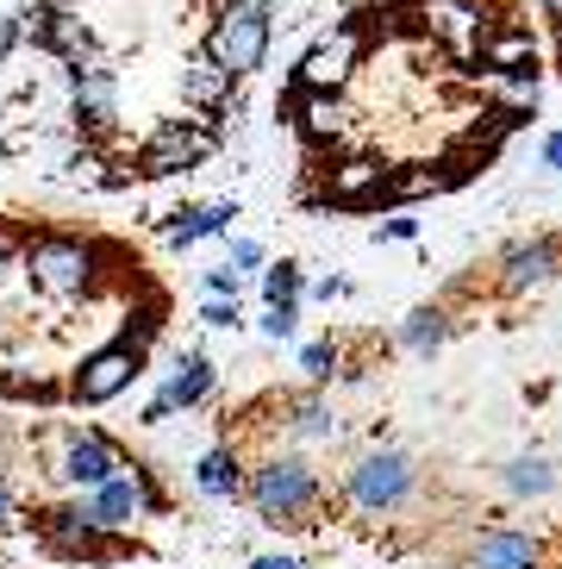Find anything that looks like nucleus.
Returning a JSON list of instances; mask_svg holds the SVG:
<instances>
[{"label":"nucleus","instance_id":"1","mask_svg":"<svg viewBox=\"0 0 562 569\" xmlns=\"http://www.w3.org/2000/svg\"><path fill=\"white\" fill-rule=\"evenodd\" d=\"M250 507L263 513V526H307V513L319 507V469L307 457H269L250 476Z\"/></svg>","mask_w":562,"mask_h":569},{"label":"nucleus","instance_id":"2","mask_svg":"<svg viewBox=\"0 0 562 569\" xmlns=\"http://www.w3.org/2000/svg\"><path fill=\"white\" fill-rule=\"evenodd\" d=\"M82 519L88 526H100V532H132L138 513H163V488L150 482L144 469H119V476H107L100 488H88L82 501Z\"/></svg>","mask_w":562,"mask_h":569},{"label":"nucleus","instance_id":"3","mask_svg":"<svg viewBox=\"0 0 562 569\" xmlns=\"http://www.w3.org/2000/svg\"><path fill=\"white\" fill-rule=\"evenodd\" d=\"M94 244L88 238H32L26 244V276L44 295H94Z\"/></svg>","mask_w":562,"mask_h":569},{"label":"nucleus","instance_id":"4","mask_svg":"<svg viewBox=\"0 0 562 569\" xmlns=\"http://www.w3.org/2000/svg\"><path fill=\"white\" fill-rule=\"evenodd\" d=\"M207 57L232 76H257L269 57V7H225L207 32Z\"/></svg>","mask_w":562,"mask_h":569},{"label":"nucleus","instance_id":"5","mask_svg":"<svg viewBox=\"0 0 562 569\" xmlns=\"http://www.w3.org/2000/svg\"><path fill=\"white\" fill-rule=\"evenodd\" d=\"M413 482H419V469L407 451H369L363 463L350 469L344 495L363 507V513H394V507L413 495Z\"/></svg>","mask_w":562,"mask_h":569},{"label":"nucleus","instance_id":"6","mask_svg":"<svg viewBox=\"0 0 562 569\" xmlns=\"http://www.w3.org/2000/svg\"><path fill=\"white\" fill-rule=\"evenodd\" d=\"M213 144H219L213 126H200V119H163L157 138L138 151V176H182V169L207 163Z\"/></svg>","mask_w":562,"mask_h":569},{"label":"nucleus","instance_id":"7","mask_svg":"<svg viewBox=\"0 0 562 569\" xmlns=\"http://www.w3.org/2000/svg\"><path fill=\"white\" fill-rule=\"evenodd\" d=\"M138 376H144V351H132V345L119 338V345H100L94 357H82V369H76L69 395H76L82 407H107V401H119Z\"/></svg>","mask_w":562,"mask_h":569},{"label":"nucleus","instance_id":"8","mask_svg":"<svg viewBox=\"0 0 562 569\" xmlns=\"http://www.w3.org/2000/svg\"><path fill=\"white\" fill-rule=\"evenodd\" d=\"M357 63H363V32L357 26H338V32H325L313 51L300 57V88L307 94H344Z\"/></svg>","mask_w":562,"mask_h":569},{"label":"nucleus","instance_id":"9","mask_svg":"<svg viewBox=\"0 0 562 569\" xmlns=\"http://www.w3.org/2000/svg\"><path fill=\"white\" fill-rule=\"evenodd\" d=\"M119 451L107 445L100 432H82V426H63V457H57V476H63L69 488H100L107 476H119Z\"/></svg>","mask_w":562,"mask_h":569},{"label":"nucleus","instance_id":"10","mask_svg":"<svg viewBox=\"0 0 562 569\" xmlns=\"http://www.w3.org/2000/svg\"><path fill=\"white\" fill-rule=\"evenodd\" d=\"M331 207H344V213H363V207H381L388 201V169L375 157H350V163L331 169V188H325Z\"/></svg>","mask_w":562,"mask_h":569},{"label":"nucleus","instance_id":"11","mask_svg":"<svg viewBox=\"0 0 562 569\" xmlns=\"http://www.w3.org/2000/svg\"><path fill=\"white\" fill-rule=\"evenodd\" d=\"M425 26L463 57H475L481 38H488V13H481L475 0H425Z\"/></svg>","mask_w":562,"mask_h":569},{"label":"nucleus","instance_id":"12","mask_svg":"<svg viewBox=\"0 0 562 569\" xmlns=\"http://www.w3.org/2000/svg\"><path fill=\"white\" fill-rule=\"evenodd\" d=\"M481 69H494V76H538V38L531 32H488L481 38Z\"/></svg>","mask_w":562,"mask_h":569},{"label":"nucleus","instance_id":"13","mask_svg":"<svg viewBox=\"0 0 562 569\" xmlns=\"http://www.w3.org/2000/svg\"><path fill=\"white\" fill-rule=\"evenodd\" d=\"M194 488L207 495V501H238V495L250 488L244 482V457H238L232 445H213V451L194 463Z\"/></svg>","mask_w":562,"mask_h":569},{"label":"nucleus","instance_id":"14","mask_svg":"<svg viewBox=\"0 0 562 569\" xmlns=\"http://www.w3.org/2000/svg\"><path fill=\"white\" fill-rule=\"evenodd\" d=\"M556 244H550V238H531V244H513V251H506V276H500V282H506V295H525V288H544L550 276H556Z\"/></svg>","mask_w":562,"mask_h":569},{"label":"nucleus","instance_id":"15","mask_svg":"<svg viewBox=\"0 0 562 569\" xmlns=\"http://www.w3.org/2000/svg\"><path fill=\"white\" fill-rule=\"evenodd\" d=\"M113 113H119L113 76H107V69H94V63H76V119L100 132V126H113Z\"/></svg>","mask_w":562,"mask_h":569},{"label":"nucleus","instance_id":"16","mask_svg":"<svg viewBox=\"0 0 562 569\" xmlns=\"http://www.w3.org/2000/svg\"><path fill=\"white\" fill-rule=\"evenodd\" d=\"M294 119H300V132L313 138V144H338V138L350 132V107L338 101V94H307V88H300Z\"/></svg>","mask_w":562,"mask_h":569},{"label":"nucleus","instance_id":"17","mask_svg":"<svg viewBox=\"0 0 562 569\" xmlns=\"http://www.w3.org/2000/svg\"><path fill=\"white\" fill-rule=\"evenodd\" d=\"M213 376H219V369L207 363V357H200V351H188L182 363L169 369V382H163V401L175 407V413H188V407H200L207 395H213Z\"/></svg>","mask_w":562,"mask_h":569},{"label":"nucleus","instance_id":"18","mask_svg":"<svg viewBox=\"0 0 562 569\" xmlns=\"http://www.w3.org/2000/svg\"><path fill=\"white\" fill-rule=\"evenodd\" d=\"M232 219H238V201H213V207H188V213H175L163 232H169V244H175V251H188V244H200V238L225 232Z\"/></svg>","mask_w":562,"mask_h":569},{"label":"nucleus","instance_id":"19","mask_svg":"<svg viewBox=\"0 0 562 569\" xmlns=\"http://www.w3.org/2000/svg\"><path fill=\"white\" fill-rule=\"evenodd\" d=\"M531 563H538V545H531V532H481L475 569H531Z\"/></svg>","mask_w":562,"mask_h":569},{"label":"nucleus","instance_id":"20","mask_svg":"<svg viewBox=\"0 0 562 569\" xmlns=\"http://www.w3.org/2000/svg\"><path fill=\"white\" fill-rule=\"evenodd\" d=\"M232 82H238L232 69H219L213 57H200V63L182 76V94L194 107H225V101H232Z\"/></svg>","mask_w":562,"mask_h":569},{"label":"nucleus","instance_id":"21","mask_svg":"<svg viewBox=\"0 0 562 569\" xmlns=\"http://www.w3.org/2000/svg\"><path fill=\"white\" fill-rule=\"evenodd\" d=\"M444 338H450V313H444V307H419V313L400 326V345H407L413 357H431Z\"/></svg>","mask_w":562,"mask_h":569},{"label":"nucleus","instance_id":"22","mask_svg":"<svg viewBox=\"0 0 562 569\" xmlns=\"http://www.w3.org/2000/svg\"><path fill=\"white\" fill-rule=\"evenodd\" d=\"M500 488H506V495H519V501H531V495H550V488H556V476H550L544 457H513V463L500 469Z\"/></svg>","mask_w":562,"mask_h":569},{"label":"nucleus","instance_id":"23","mask_svg":"<svg viewBox=\"0 0 562 569\" xmlns=\"http://www.w3.org/2000/svg\"><path fill=\"white\" fill-rule=\"evenodd\" d=\"M263 301H269V307L300 301V269H294V263H275V269L263 276Z\"/></svg>","mask_w":562,"mask_h":569},{"label":"nucleus","instance_id":"24","mask_svg":"<svg viewBox=\"0 0 562 569\" xmlns=\"http://www.w3.org/2000/svg\"><path fill=\"white\" fill-rule=\"evenodd\" d=\"M294 432L300 438H331L338 432V426H331V407L325 401H300L294 407Z\"/></svg>","mask_w":562,"mask_h":569},{"label":"nucleus","instance_id":"25","mask_svg":"<svg viewBox=\"0 0 562 569\" xmlns=\"http://www.w3.org/2000/svg\"><path fill=\"white\" fill-rule=\"evenodd\" d=\"M300 369H307V382H331V376H338V345H307V351H300Z\"/></svg>","mask_w":562,"mask_h":569},{"label":"nucleus","instance_id":"26","mask_svg":"<svg viewBox=\"0 0 562 569\" xmlns=\"http://www.w3.org/2000/svg\"><path fill=\"white\" fill-rule=\"evenodd\" d=\"M294 326H300V301H281L263 313V338H294Z\"/></svg>","mask_w":562,"mask_h":569},{"label":"nucleus","instance_id":"27","mask_svg":"<svg viewBox=\"0 0 562 569\" xmlns=\"http://www.w3.org/2000/svg\"><path fill=\"white\" fill-rule=\"evenodd\" d=\"M207 295H219V301H238V295H244V276H238L232 263L207 269Z\"/></svg>","mask_w":562,"mask_h":569},{"label":"nucleus","instance_id":"28","mask_svg":"<svg viewBox=\"0 0 562 569\" xmlns=\"http://www.w3.org/2000/svg\"><path fill=\"white\" fill-rule=\"evenodd\" d=\"M200 319H207L213 332H225V326H238V301H219V295H213V301L200 307Z\"/></svg>","mask_w":562,"mask_h":569},{"label":"nucleus","instance_id":"29","mask_svg":"<svg viewBox=\"0 0 562 569\" xmlns=\"http://www.w3.org/2000/svg\"><path fill=\"white\" fill-rule=\"evenodd\" d=\"M257 263H263V244H257V238H238V244H232V269L244 276V269H257Z\"/></svg>","mask_w":562,"mask_h":569},{"label":"nucleus","instance_id":"30","mask_svg":"<svg viewBox=\"0 0 562 569\" xmlns=\"http://www.w3.org/2000/svg\"><path fill=\"white\" fill-rule=\"evenodd\" d=\"M250 569H307L294 551H263V557H250Z\"/></svg>","mask_w":562,"mask_h":569},{"label":"nucleus","instance_id":"31","mask_svg":"<svg viewBox=\"0 0 562 569\" xmlns=\"http://www.w3.org/2000/svg\"><path fill=\"white\" fill-rule=\"evenodd\" d=\"M313 295H319V301H344V295H350V282H344V276H325V282H319Z\"/></svg>","mask_w":562,"mask_h":569},{"label":"nucleus","instance_id":"32","mask_svg":"<svg viewBox=\"0 0 562 569\" xmlns=\"http://www.w3.org/2000/svg\"><path fill=\"white\" fill-rule=\"evenodd\" d=\"M413 232H419V219H407V213H394L381 226V238H413Z\"/></svg>","mask_w":562,"mask_h":569},{"label":"nucleus","instance_id":"33","mask_svg":"<svg viewBox=\"0 0 562 569\" xmlns=\"http://www.w3.org/2000/svg\"><path fill=\"white\" fill-rule=\"evenodd\" d=\"M169 419H175V407H169L163 395H157V401L144 407V426H169Z\"/></svg>","mask_w":562,"mask_h":569},{"label":"nucleus","instance_id":"34","mask_svg":"<svg viewBox=\"0 0 562 569\" xmlns=\"http://www.w3.org/2000/svg\"><path fill=\"white\" fill-rule=\"evenodd\" d=\"M544 169H556V176H562V132L544 138Z\"/></svg>","mask_w":562,"mask_h":569},{"label":"nucleus","instance_id":"35","mask_svg":"<svg viewBox=\"0 0 562 569\" xmlns=\"http://www.w3.org/2000/svg\"><path fill=\"white\" fill-rule=\"evenodd\" d=\"M13 263H19V244H13V238H0V282L13 276Z\"/></svg>","mask_w":562,"mask_h":569},{"label":"nucleus","instance_id":"36","mask_svg":"<svg viewBox=\"0 0 562 569\" xmlns=\"http://www.w3.org/2000/svg\"><path fill=\"white\" fill-rule=\"evenodd\" d=\"M7 519H13V488L0 482V526H7Z\"/></svg>","mask_w":562,"mask_h":569},{"label":"nucleus","instance_id":"37","mask_svg":"<svg viewBox=\"0 0 562 569\" xmlns=\"http://www.w3.org/2000/svg\"><path fill=\"white\" fill-rule=\"evenodd\" d=\"M225 7H269L275 13V0H225Z\"/></svg>","mask_w":562,"mask_h":569},{"label":"nucleus","instance_id":"38","mask_svg":"<svg viewBox=\"0 0 562 569\" xmlns=\"http://www.w3.org/2000/svg\"><path fill=\"white\" fill-rule=\"evenodd\" d=\"M544 13H550V19H556V26H562V0H544Z\"/></svg>","mask_w":562,"mask_h":569},{"label":"nucleus","instance_id":"39","mask_svg":"<svg viewBox=\"0 0 562 569\" xmlns=\"http://www.w3.org/2000/svg\"><path fill=\"white\" fill-rule=\"evenodd\" d=\"M57 7H76V0H57Z\"/></svg>","mask_w":562,"mask_h":569},{"label":"nucleus","instance_id":"40","mask_svg":"<svg viewBox=\"0 0 562 569\" xmlns=\"http://www.w3.org/2000/svg\"><path fill=\"white\" fill-rule=\"evenodd\" d=\"M556 63H562V51H556Z\"/></svg>","mask_w":562,"mask_h":569}]
</instances>
